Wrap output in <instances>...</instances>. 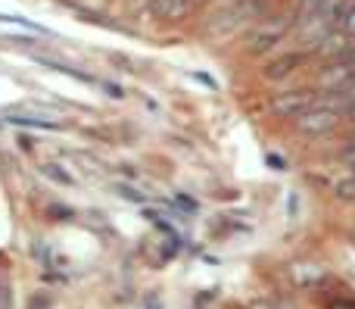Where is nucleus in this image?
I'll list each match as a JSON object with an SVG mask.
<instances>
[{
	"label": "nucleus",
	"instance_id": "obj_1",
	"mask_svg": "<svg viewBox=\"0 0 355 309\" xmlns=\"http://www.w3.org/2000/svg\"><path fill=\"white\" fill-rule=\"evenodd\" d=\"M337 122H340V112L324 110V106H315V110L309 106L306 112L296 116V128H300L302 135H324V131H331Z\"/></svg>",
	"mask_w": 355,
	"mask_h": 309
},
{
	"label": "nucleus",
	"instance_id": "obj_2",
	"mask_svg": "<svg viewBox=\"0 0 355 309\" xmlns=\"http://www.w3.org/2000/svg\"><path fill=\"white\" fill-rule=\"evenodd\" d=\"M352 78H355V62L340 56V60H334L331 66H324L318 72V87H324V91H343Z\"/></svg>",
	"mask_w": 355,
	"mask_h": 309
},
{
	"label": "nucleus",
	"instance_id": "obj_3",
	"mask_svg": "<svg viewBox=\"0 0 355 309\" xmlns=\"http://www.w3.org/2000/svg\"><path fill=\"white\" fill-rule=\"evenodd\" d=\"M309 106H312V91H306V87L302 91H284L271 100V112L275 116H300Z\"/></svg>",
	"mask_w": 355,
	"mask_h": 309
},
{
	"label": "nucleus",
	"instance_id": "obj_4",
	"mask_svg": "<svg viewBox=\"0 0 355 309\" xmlns=\"http://www.w3.org/2000/svg\"><path fill=\"white\" fill-rule=\"evenodd\" d=\"M284 35H287V22H271V25H262V28H256L252 31V37H250V53H265V50H271L275 44H281L284 41Z\"/></svg>",
	"mask_w": 355,
	"mask_h": 309
},
{
	"label": "nucleus",
	"instance_id": "obj_5",
	"mask_svg": "<svg viewBox=\"0 0 355 309\" xmlns=\"http://www.w3.org/2000/svg\"><path fill=\"white\" fill-rule=\"evenodd\" d=\"M302 62H306V53H302V50H296V53H284V56H277V60H271L268 66L262 69V75L268 81H281V78H287L290 72H296Z\"/></svg>",
	"mask_w": 355,
	"mask_h": 309
},
{
	"label": "nucleus",
	"instance_id": "obj_6",
	"mask_svg": "<svg viewBox=\"0 0 355 309\" xmlns=\"http://www.w3.org/2000/svg\"><path fill=\"white\" fill-rule=\"evenodd\" d=\"M202 3H206V0H172V6H168V12H166V19H162V22H172V25L187 22V19L193 16Z\"/></svg>",
	"mask_w": 355,
	"mask_h": 309
},
{
	"label": "nucleus",
	"instance_id": "obj_7",
	"mask_svg": "<svg viewBox=\"0 0 355 309\" xmlns=\"http://www.w3.org/2000/svg\"><path fill=\"white\" fill-rule=\"evenodd\" d=\"M6 122L10 125H35V128H47V131L60 128V122H44V119H25V116H10Z\"/></svg>",
	"mask_w": 355,
	"mask_h": 309
},
{
	"label": "nucleus",
	"instance_id": "obj_8",
	"mask_svg": "<svg viewBox=\"0 0 355 309\" xmlns=\"http://www.w3.org/2000/svg\"><path fill=\"white\" fill-rule=\"evenodd\" d=\"M41 172H44V175H50V178H53V181H60V185H75V178H72V175H66L60 166H44Z\"/></svg>",
	"mask_w": 355,
	"mask_h": 309
},
{
	"label": "nucleus",
	"instance_id": "obj_9",
	"mask_svg": "<svg viewBox=\"0 0 355 309\" xmlns=\"http://www.w3.org/2000/svg\"><path fill=\"white\" fill-rule=\"evenodd\" d=\"M337 197L340 200H355V178H346L337 185Z\"/></svg>",
	"mask_w": 355,
	"mask_h": 309
},
{
	"label": "nucleus",
	"instance_id": "obj_10",
	"mask_svg": "<svg viewBox=\"0 0 355 309\" xmlns=\"http://www.w3.org/2000/svg\"><path fill=\"white\" fill-rule=\"evenodd\" d=\"M340 28H343L349 37H355V0H352V6H349V12H346V19H343V25H340Z\"/></svg>",
	"mask_w": 355,
	"mask_h": 309
},
{
	"label": "nucleus",
	"instance_id": "obj_11",
	"mask_svg": "<svg viewBox=\"0 0 355 309\" xmlns=\"http://www.w3.org/2000/svg\"><path fill=\"white\" fill-rule=\"evenodd\" d=\"M343 162H346V166H349L352 172H355V144H349V147L343 150Z\"/></svg>",
	"mask_w": 355,
	"mask_h": 309
},
{
	"label": "nucleus",
	"instance_id": "obj_12",
	"mask_svg": "<svg viewBox=\"0 0 355 309\" xmlns=\"http://www.w3.org/2000/svg\"><path fill=\"white\" fill-rule=\"evenodd\" d=\"M300 3H302V10H315V6H318V0H300Z\"/></svg>",
	"mask_w": 355,
	"mask_h": 309
},
{
	"label": "nucleus",
	"instance_id": "obj_13",
	"mask_svg": "<svg viewBox=\"0 0 355 309\" xmlns=\"http://www.w3.org/2000/svg\"><path fill=\"white\" fill-rule=\"evenodd\" d=\"M346 60L355 62V44H349V50H346Z\"/></svg>",
	"mask_w": 355,
	"mask_h": 309
},
{
	"label": "nucleus",
	"instance_id": "obj_14",
	"mask_svg": "<svg viewBox=\"0 0 355 309\" xmlns=\"http://www.w3.org/2000/svg\"><path fill=\"white\" fill-rule=\"evenodd\" d=\"M346 112H349V116L355 119V103H349V106H346Z\"/></svg>",
	"mask_w": 355,
	"mask_h": 309
}]
</instances>
